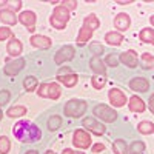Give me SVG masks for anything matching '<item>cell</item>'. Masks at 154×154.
Here are the masks:
<instances>
[{
  "label": "cell",
  "instance_id": "c3c4849f",
  "mask_svg": "<svg viewBox=\"0 0 154 154\" xmlns=\"http://www.w3.org/2000/svg\"><path fill=\"white\" fill-rule=\"evenodd\" d=\"M45 154H56V152H54V151H51V149H48V151H46Z\"/></svg>",
  "mask_w": 154,
  "mask_h": 154
},
{
  "label": "cell",
  "instance_id": "7dc6e473",
  "mask_svg": "<svg viewBox=\"0 0 154 154\" xmlns=\"http://www.w3.org/2000/svg\"><path fill=\"white\" fill-rule=\"evenodd\" d=\"M149 22H151V25L154 26V16H151V17H149Z\"/></svg>",
  "mask_w": 154,
  "mask_h": 154
},
{
  "label": "cell",
  "instance_id": "44dd1931",
  "mask_svg": "<svg viewBox=\"0 0 154 154\" xmlns=\"http://www.w3.org/2000/svg\"><path fill=\"white\" fill-rule=\"evenodd\" d=\"M89 66H91V69L99 75H105V72H106V68H105V65H103V62H102L100 57H93L91 62H89Z\"/></svg>",
  "mask_w": 154,
  "mask_h": 154
},
{
  "label": "cell",
  "instance_id": "4316f807",
  "mask_svg": "<svg viewBox=\"0 0 154 154\" xmlns=\"http://www.w3.org/2000/svg\"><path fill=\"white\" fill-rule=\"evenodd\" d=\"M60 126H62V117L60 116H57V114L51 116L49 120H48V130L49 131H57Z\"/></svg>",
  "mask_w": 154,
  "mask_h": 154
},
{
  "label": "cell",
  "instance_id": "6da1fadb",
  "mask_svg": "<svg viewBox=\"0 0 154 154\" xmlns=\"http://www.w3.org/2000/svg\"><path fill=\"white\" fill-rule=\"evenodd\" d=\"M12 134L22 143H34V142H38L42 139L40 128L26 119H22V120L16 122V125L12 126Z\"/></svg>",
  "mask_w": 154,
  "mask_h": 154
},
{
  "label": "cell",
  "instance_id": "ab89813d",
  "mask_svg": "<svg viewBox=\"0 0 154 154\" xmlns=\"http://www.w3.org/2000/svg\"><path fill=\"white\" fill-rule=\"evenodd\" d=\"M105 149V145L103 143H96V145H93L91 146V151L96 154V152H100V151H103Z\"/></svg>",
  "mask_w": 154,
  "mask_h": 154
},
{
  "label": "cell",
  "instance_id": "f1b7e54d",
  "mask_svg": "<svg viewBox=\"0 0 154 154\" xmlns=\"http://www.w3.org/2000/svg\"><path fill=\"white\" fill-rule=\"evenodd\" d=\"M37 85H38V80L35 79V77H32V75L25 77L23 86H25V89H26V91H34V89L37 88Z\"/></svg>",
  "mask_w": 154,
  "mask_h": 154
},
{
  "label": "cell",
  "instance_id": "ac0fdd59",
  "mask_svg": "<svg viewBox=\"0 0 154 154\" xmlns=\"http://www.w3.org/2000/svg\"><path fill=\"white\" fill-rule=\"evenodd\" d=\"M130 109L133 111V112H143L145 111V102L140 99L139 96H133V97H130Z\"/></svg>",
  "mask_w": 154,
  "mask_h": 154
},
{
  "label": "cell",
  "instance_id": "f546056e",
  "mask_svg": "<svg viewBox=\"0 0 154 154\" xmlns=\"http://www.w3.org/2000/svg\"><path fill=\"white\" fill-rule=\"evenodd\" d=\"M105 83H106L105 75H99V74H96V75L91 77V85H93L96 89H102V88L105 86Z\"/></svg>",
  "mask_w": 154,
  "mask_h": 154
},
{
  "label": "cell",
  "instance_id": "f6af8a7d",
  "mask_svg": "<svg viewBox=\"0 0 154 154\" xmlns=\"http://www.w3.org/2000/svg\"><path fill=\"white\" fill-rule=\"evenodd\" d=\"M8 5V0H0V8L2 6H6Z\"/></svg>",
  "mask_w": 154,
  "mask_h": 154
},
{
  "label": "cell",
  "instance_id": "d590c367",
  "mask_svg": "<svg viewBox=\"0 0 154 154\" xmlns=\"http://www.w3.org/2000/svg\"><path fill=\"white\" fill-rule=\"evenodd\" d=\"M60 5L65 6L68 11H72V9L77 8V2H75V0H63V2H60Z\"/></svg>",
  "mask_w": 154,
  "mask_h": 154
},
{
  "label": "cell",
  "instance_id": "7c38bea8",
  "mask_svg": "<svg viewBox=\"0 0 154 154\" xmlns=\"http://www.w3.org/2000/svg\"><path fill=\"white\" fill-rule=\"evenodd\" d=\"M130 88L136 93H146L149 89V83L145 77H134L130 80Z\"/></svg>",
  "mask_w": 154,
  "mask_h": 154
},
{
  "label": "cell",
  "instance_id": "9a60e30c",
  "mask_svg": "<svg viewBox=\"0 0 154 154\" xmlns=\"http://www.w3.org/2000/svg\"><path fill=\"white\" fill-rule=\"evenodd\" d=\"M29 42L32 43V46L40 48V49H48L51 45H53V40L46 35H32Z\"/></svg>",
  "mask_w": 154,
  "mask_h": 154
},
{
  "label": "cell",
  "instance_id": "f35d334b",
  "mask_svg": "<svg viewBox=\"0 0 154 154\" xmlns=\"http://www.w3.org/2000/svg\"><path fill=\"white\" fill-rule=\"evenodd\" d=\"M8 5H11V11H19L22 8V2L16 0V2H8Z\"/></svg>",
  "mask_w": 154,
  "mask_h": 154
},
{
  "label": "cell",
  "instance_id": "4dcf8cb0",
  "mask_svg": "<svg viewBox=\"0 0 154 154\" xmlns=\"http://www.w3.org/2000/svg\"><path fill=\"white\" fill-rule=\"evenodd\" d=\"M11 149V142L6 136L0 137V154H8Z\"/></svg>",
  "mask_w": 154,
  "mask_h": 154
},
{
  "label": "cell",
  "instance_id": "2e32d148",
  "mask_svg": "<svg viewBox=\"0 0 154 154\" xmlns=\"http://www.w3.org/2000/svg\"><path fill=\"white\" fill-rule=\"evenodd\" d=\"M6 51H8V54L11 57H17L22 54V51H23V46H22V42L19 40V38H11L8 46H6Z\"/></svg>",
  "mask_w": 154,
  "mask_h": 154
},
{
  "label": "cell",
  "instance_id": "484cf974",
  "mask_svg": "<svg viewBox=\"0 0 154 154\" xmlns=\"http://www.w3.org/2000/svg\"><path fill=\"white\" fill-rule=\"evenodd\" d=\"M126 149H128V146H126L125 140L117 139V140H114V142H112V151H114V154H126Z\"/></svg>",
  "mask_w": 154,
  "mask_h": 154
},
{
  "label": "cell",
  "instance_id": "cb8c5ba5",
  "mask_svg": "<svg viewBox=\"0 0 154 154\" xmlns=\"http://www.w3.org/2000/svg\"><path fill=\"white\" fill-rule=\"evenodd\" d=\"M83 26L89 28L91 31L97 29V28L100 26V22H99L97 16H96V14H89V16H86V17L83 19Z\"/></svg>",
  "mask_w": 154,
  "mask_h": 154
},
{
  "label": "cell",
  "instance_id": "60d3db41",
  "mask_svg": "<svg viewBox=\"0 0 154 154\" xmlns=\"http://www.w3.org/2000/svg\"><path fill=\"white\" fill-rule=\"evenodd\" d=\"M63 74H72V69L71 68H60L59 69V72H57V75H63Z\"/></svg>",
  "mask_w": 154,
  "mask_h": 154
},
{
  "label": "cell",
  "instance_id": "603a6c76",
  "mask_svg": "<svg viewBox=\"0 0 154 154\" xmlns=\"http://www.w3.org/2000/svg\"><path fill=\"white\" fill-rule=\"evenodd\" d=\"M26 112H28V108H26V106L16 105V106H11V108L6 111V116H8V117H23Z\"/></svg>",
  "mask_w": 154,
  "mask_h": 154
},
{
  "label": "cell",
  "instance_id": "1f68e13d",
  "mask_svg": "<svg viewBox=\"0 0 154 154\" xmlns=\"http://www.w3.org/2000/svg\"><path fill=\"white\" fill-rule=\"evenodd\" d=\"M130 151H131L133 154H142V152L145 151V143H143V142H140V140H136V142L131 143Z\"/></svg>",
  "mask_w": 154,
  "mask_h": 154
},
{
  "label": "cell",
  "instance_id": "ee69618b",
  "mask_svg": "<svg viewBox=\"0 0 154 154\" xmlns=\"http://www.w3.org/2000/svg\"><path fill=\"white\" fill-rule=\"evenodd\" d=\"M62 154H75V152L72 149H69V148H65V149L62 151Z\"/></svg>",
  "mask_w": 154,
  "mask_h": 154
},
{
  "label": "cell",
  "instance_id": "8992f818",
  "mask_svg": "<svg viewBox=\"0 0 154 154\" xmlns=\"http://www.w3.org/2000/svg\"><path fill=\"white\" fill-rule=\"evenodd\" d=\"M72 143L80 149H86L91 146V137L85 130H75L72 134Z\"/></svg>",
  "mask_w": 154,
  "mask_h": 154
},
{
  "label": "cell",
  "instance_id": "5bb4252c",
  "mask_svg": "<svg viewBox=\"0 0 154 154\" xmlns=\"http://www.w3.org/2000/svg\"><path fill=\"white\" fill-rule=\"evenodd\" d=\"M22 68H25V60L23 59H16L12 63H6L3 71H5L6 75H16L17 72L22 71Z\"/></svg>",
  "mask_w": 154,
  "mask_h": 154
},
{
  "label": "cell",
  "instance_id": "9c48e42d",
  "mask_svg": "<svg viewBox=\"0 0 154 154\" xmlns=\"http://www.w3.org/2000/svg\"><path fill=\"white\" fill-rule=\"evenodd\" d=\"M108 99L111 102V105H114V106H123L126 103V96L119 88H112L108 93Z\"/></svg>",
  "mask_w": 154,
  "mask_h": 154
},
{
  "label": "cell",
  "instance_id": "b9f144b4",
  "mask_svg": "<svg viewBox=\"0 0 154 154\" xmlns=\"http://www.w3.org/2000/svg\"><path fill=\"white\" fill-rule=\"evenodd\" d=\"M149 109H151V112L154 114V93H152L151 97H149Z\"/></svg>",
  "mask_w": 154,
  "mask_h": 154
},
{
  "label": "cell",
  "instance_id": "7402d4cb",
  "mask_svg": "<svg viewBox=\"0 0 154 154\" xmlns=\"http://www.w3.org/2000/svg\"><path fill=\"white\" fill-rule=\"evenodd\" d=\"M91 35H93V31L91 29L86 28V26H82L80 31H79V35H77V45L83 46L89 40V38H91Z\"/></svg>",
  "mask_w": 154,
  "mask_h": 154
},
{
  "label": "cell",
  "instance_id": "e0dca14e",
  "mask_svg": "<svg viewBox=\"0 0 154 154\" xmlns=\"http://www.w3.org/2000/svg\"><path fill=\"white\" fill-rule=\"evenodd\" d=\"M0 20H2L3 23H6V25H9V26H12V25H16L19 22V17H16L14 11L2 9V11H0Z\"/></svg>",
  "mask_w": 154,
  "mask_h": 154
},
{
  "label": "cell",
  "instance_id": "8fae6325",
  "mask_svg": "<svg viewBox=\"0 0 154 154\" xmlns=\"http://www.w3.org/2000/svg\"><path fill=\"white\" fill-rule=\"evenodd\" d=\"M35 14L32 11H23L22 14L19 16V22L23 25V26H26L29 32H34V26H35Z\"/></svg>",
  "mask_w": 154,
  "mask_h": 154
},
{
  "label": "cell",
  "instance_id": "83f0119b",
  "mask_svg": "<svg viewBox=\"0 0 154 154\" xmlns=\"http://www.w3.org/2000/svg\"><path fill=\"white\" fill-rule=\"evenodd\" d=\"M137 130L142 134H151V133H154V123L148 122V120H143V122H140L137 125Z\"/></svg>",
  "mask_w": 154,
  "mask_h": 154
},
{
  "label": "cell",
  "instance_id": "836d02e7",
  "mask_svg": "<svg viewBox=\"0 0 154 154\" xmlns=\"http://www.w3.org/2000/svg\"><path fill=\"white\" fill-rule=\"evenodd\" d=\"M142 60H143L145 68H152L154 69V56H151L149 53H143L142 54Z\"/></svg>",
  "mask_w": 154,
  "mask_h": 154
},
{
  "label": "cell",
  "instance_id": "5b68a950",
  "mask_svg": "<svg viewBox=\"0 0 154 154\" xmlns=\"http://www.w3.org/2000/svg\"><path fill=\"white\" fill-rule=\"evenodd\" d=\"M93 112H94L96 117L102 119L103 122H108V123H111V122H114L116 119H117V112H116L112 108L103 105V103H102V105H96Z\"/></svg>",
  "mask_w": 154,
  "mask_h": 154
},
{
  "label": "cell",
  "instance_id": "816d5d0a",
  "mask_svg": "<svg viewBox=\"0 0 154 154\" xmlns=\"http://www.w3.org/2000/svg\"><path fill=\"white\" fill-rule=\"evenodd\" d=\"M151 45H154V40H152V43H151Z\"/></svg>",
  "mask_w": 154,
  "mask_h": 154
},
{
  "label": "cell",
  "instance_id": "d6986e66",
  "mask_svg": "<svg viewBox=\"0 0 154 154\" xmlns=\"http://www.w3.org/2000/svg\"><path fill=\"white\" fill-rule=\"evenodd\" d=\"M105 42L108 45H111V46H119L123 42V35L120 32H117V31H109L105 35Z\"/></svg>",
  "mask_w": 154,
  "mask_h": 154
},
{
  "label": "cell",
  "instance_id": "52a82bcc",
  "mask_svg": "<svg viewBox=\"0 0 154 154\" xmlns=\"http://www.w3.org/2000/svg\"><path fill=\"white\" fill-rule=\"evenodd\" d=\"M74 56H75L74 48H72V46H69V45H66V46L60 48V49L57 51V53H56V56H54V62L57 63V65H62V63H65V62L71 60Z\"/></svg>",
  "mask_w": 154,
  "mask_h": 154
},
{
  "label": "cell",
  "instance_id": "4fadbf2b",
  "mask_svg": "<svg viewBox=\"0 0 154 154\" xmlns=\"http://www.w3.org/2000/svg\"><path fill=\"white\" fill-rule=\"evenodd\" d=\"M130 25H131V19H130V16H128L126 12H120V14H117L114 17V26H116V29L126 31L128 28H130Z\"/></svg>",
  "mask_w": 154,
  "mask_h": 154
},
{
  "label": "cell",
  "instance_id": "e575fe53",
  "mask_svg": "<svg viewBox=\"0 0 154 154\" xmlns=\"http://www.w3.org/2000/svg\"><path fill=\"white\" fill-rule=\"evenodd\" d=\"M6 38H14V34H12V31L6 26H2L0 28V42L6 40Z\"/></svg>",
  "mask_w": 154,
  "mask_h": 154
},
{
  "label": "cell",
  "instance_id": "bcb514c9",
  "mask_svg": "<svg viewBox=\"0 0 154 154\" xmlns=\"http://www.w3.org/2000/svg\"><path fill=\"white\" fill-rule=\"evenodd\" d=\"M25 154H38L35 149H29V151H26V152H25Z\"/></svg>",
  "mask_w": 154,
  "mask_h": 154
},
{
  "label": "cell",
  "instance_id": "7bdbcfd3",
  "mask_svg": "<svg viewBox=\"0 0 154 154\" xmlns=\"http://www.w3.org/2000/svg\"><path fill=\"white\" fill-rule=\"evenodd\" d=\"M117 3L119 5H130V3H133L131 0H117Z\"/></svg>",
  "mask_w": 154,
  "mask_h": 154
},
{
  "label": "cell",
  "instance_id": "7a4b0ae2",
  "mask_svg": "<svg viewBox=\"0 0 154 154\" xmlns=\"http://www.w3.org/2000/svg\"><path fill=\"white\" fill-rule=\"evenodd\" d=\"M68 22H69V11L62 5L56 6L53 16H51V19H49V23L53 25L56 29H65Z\"/></svg>",
  "mask_w": 154,
  "mask_h": 154
},
{
  "label": "cell",
  "instance_id": "74e56055",
  "mask_svg": "<svg viewBox=\"0 0 154 154\" xmlns=\"http://www.w3.org/2000/svg\"><path fill=\"white\" fill-rule=\"evenodd\" d=\"M106 65H109V66L116 68V66L119 65V59L116 57L114 54H109V56H106Z\"/></svg>",
  "mask_w": 154,
  "mask_h": 154
},
{
  "label": "cell",
  "instance_id": "f5cc1de1",
  "mask_svg": "<svg viewBox=\"0 0 154 154\" xmlns=\"http://www.w3.org/2000/svg\"><path fill=\"white\" fill-rule=\"evenodd\" d=\"M131 154H133V152H131Z\"/></svg>",
  "mask_w": 154,
  "mask_h": 154
},
{
  "label": "cell",
  "instance_id": "ffe728a7",
  "mask_svg": "<svg viewBox=\"0 0 154 154\" xmlns=\"http://www.w3.org/2000/svg\"><path fill=\"white\" fill-rule=\"evenodd\" d=\"M57 80L60 83H63L66 88H72L77 85V80H79V77H77V74H63V75H57Z\"/></svg>",
  "mask_w": 154,
  "mask_h": 154
},
{
  "label": "cell",
  "instance_id": "3957f363",
  "mask_svg": "<svg viewBox=\"0 0 154 154\" xmlns=\"http://www.w3.org/2000/svg\"><path fill=\"white\" fill-rule=\"evenodd\" d=\"M86 111V102L80 100V99H72L63 108V112H65L66 117H82Z\"/></svg>",
  "mask_w": 154,
  "mask_h": 154
},
{
  "label": "cell",
  "instance_id": "d4e9b609",
  "mask_svg": "<svg viewBox=\"0 0 154 154\" xmlns=\"http://www.w3.org/2000/svg\"><path fill=\"white\" fill-rule=\"evenodd\" d=\"M139 38L142 40L143 43H152L154 40V29L152 28H143L139 34Z\"/></svg>",
  "mask_w": 154,
  "mask_h": 154
},
{
  "label": "cell",
  "instance_id": "277c9868",
  "mask_svg": "<svg viewBox=\"0 0 154 154\" xmlns=\"http://www.w3.org/2000/svg\"><path fill=\"white\" fill-rule=\"evenodd\" d=\"M37 94H38V97H48V99L57 100L62 96V89L56 82H53V83H40V86H37Z\"/></svg>",
  "mask_w": 154,
  "mask_h": 154
},
{
  "label": "cell",
  "instance_id": "d6a6232c",
  "mask_svg": "<svg viewBox=\"0 0 154 154\" xmlns=\"http://www.w3.org/2000/svg\"><path fill=\"white\" fill-rule=\"evenodd\" d=\"M89 51H91V53L94 54V57H99V56H102L103 54V46H102L99 42H93L91 45H89Z\"/></svg>",
  "mask_w": 154,
  "mask_h": 154
},
{
  "label": "cell",
  "instance_id": "681fc988",
  "mask_svg": "<svg viewBox=\"0 0 154 154\" xmlns=\"http://www.w3.org/2000/svg\"><path fill=\"white\" fill-rule=\"evenodd\" d=\"M2 117H3V112H2V111H0V119H2Z\"/></svg>",
  "mask_w": 154,
  "mask_h": 154
},
{
  "label": "cell",
  "instance_id": "30bf717a",
  "mask_svg": "<svg viewBox=\"0 0 154 154\" xmlns=\"http://www.w3.org/2000/svg\"><path fill=\"white\" fill-rule=\"evenodd\" d=\"M120 62L123 63V65H126L128 68H137L139 57L136 54V51L128 49V51H123V53L120 54Z\"/></svg>",
  "mask_w": 154,
  "mask_h": 154
},
{
  "label": "cell",
  "instance_id": "8d00e7d4",
  "mask_svg": "<svg viewBox=\"0 0 154 154\" xmlns=\"http://www.w3.org/2000/svg\"><path fill=\"white\" fill-rule=\"evenodd\" d=\"M11 99V94L9 91H6V89H3V91H0V105H6L8 102Z\"/></svg>",
  "mask_w": 154,
  "mask_h": 154
},
{
  "label": "cell",
  "instance_id": "ba28073f",
  "mask_svg": "<svg viewBox=\"0 0 154 154\" xmlns=\"http://www.w3.org/2000/svg\"><path fill=\"white\" fill-rule=\"evenodd\" d=\"M82 123H83L85 128H88V130L91 131L93 134H96V136H103L105 131H106V128L100 122H97L94 117H86V119H83Z\"/></svg>",
  "mask_w": 154,
  "mask_h": 154
},
{
  "label": "cell",
  "instance_id": "f907efd6",
  "mask_svg": "<svg viewBox=\"0 0 154 154\" xmlns=\"http://www.w3.org/2000/svg\"><path fill=\"white\" fill-rule=\"evenodd\" d=\"M75 154H85V152H75Z\"/></svg>",
  "mask_w": 154,
  "mask_h": 154
}]
</instances>
